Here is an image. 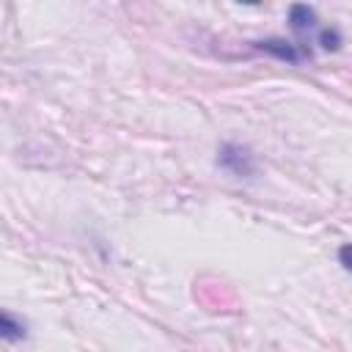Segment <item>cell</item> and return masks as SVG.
Returning <instances> with one entry per match:
<instances>
[{
  "mask_svg": "<svg viewBox=\"0 0 352 352\" xmlns=\"http://www.w3.org/2000/svg\"><path fill=\"white\" fill-rule=\"evenodd\" d=\"M316 22H319V19H316V11H314L311 6H292V8H289V28L294 30L297 44H302V47L311 44V38L322 30ZM308 50H311V47H308Z\"/></svg>",
  "mask_w": 352,
  "mask_h": 352,
  "instance_id": "3",
  "label": "cell"
},
{
  "mask_svg": "<svg viewBox=\"0 0 352 352\" xmlns=\"http://www.w3.org/2000/svg\"><path fill=\"white\" fill-rule=\"evenodd\" d=\"M316 41H319L322 50L336 52V50L341 47V33H338V28H322V30L316 33Z\"/></svg>",
  "mask_w": 352,
  "mask_h": 352,
  "instance_id": "5",
  "label": "cell"
},
{
  "mask_svg": "<svg viewBox=\"0 0 352 352\" xmlns=\"http://www.w3.org/2000/svg\"><path fill=\"white\" fill-rule=\"evenodd\" d=\"M0 338L6 344H16V341H25L28 338V322L14 316L11 311H3L0 316Z\"/></svg>",
  "mask_w": 352,
  "mask_h": 352,
  "instance_id": "4",
  "label": "cell"
},
{
  "mask_svg": "<svg viewBox=\"0 0 352 352\" xmlns=\"http://www.w3.org/2000/svg\"><path fill=\"white\" fill-rule=\"evenodd\" d=\"M256 50L270 52L272 58H278L283 63H292V66H297V63H302V60L311 58V50L308 47H302L297 41H286V38H264V41H256Z\"/></svg>",
  "mask_w": 352,
  "mask_h": 352,
  "instance_id": "2",
  "label": "cell"
},
{
  "mask_svg": "<svg viewBox=\"0 0 352 352\" xmlns=\"http://www.w3.org/2000/svg\"><path fill=\"white\" fill-rule=\"evenodd\" d=\"M338 264H341V270L352 272V242H346V245L338 248Z\"/></svg>",
  "mask_w": 352,
  "mask_h": 352,
  "instance_id": "6",
  "label": "cell"
},
{
  "mask_svg": "<svg viewBox=\"0 0 352 352\" xmlns=\"http://www.w3.org/2000/svg\"><path fill=\"white\" fill-rule=\"evenodd\" d=\"M214 162H217L220 170H226V173H231L236 179H250L256 173L253 151L248 146H242V143H234V140H228V143H223L217 148V160Z\"/></svg>",
  "mask_w": 352,
  "mask_h": 352,
  "instance_id": "1",
  "label": "cell"
}]
</instances>
